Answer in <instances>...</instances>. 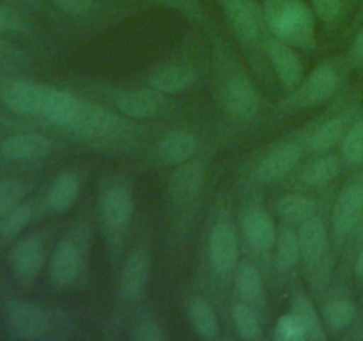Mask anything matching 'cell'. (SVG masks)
Listing matches in <instances>:
<instances>
[{"instance_id":"30","label":"cell","mask_w":363,"mask_h":341,"mask_svg":"<svg viewBox=\"0 0 363 341\" xmlns=\"http://www.w3.org/2000/svg\"><path fill=\"white\" fill-rule=\"evenodd\" d=\"M342 170V163L337 156H319L301 169V181L311 187H319L335 180Z\"/></svg>"},{"instance_id":"35","label":"cell","mask_w":363,"mask_h":341,"mask_svg":"<svg viewBox=\"0 0 363 341\" xmlns=\"http://www.w3.org/2000/svg\"><path fill=\"white\" fill-rule=\"evenodd\" d=\"M32 208L28 205H18L16 208L11 210L7 215L0 219V237L14 238L30 224Z\"/></svg>"},{"instance_id":"38","label":"cell","mask_w":363,"mask_h":341,"mask_svg":"<svg viewBox=\"0 0 363 341\" xmlns=\"http://www.w3.org/2000/svg\"><path fill=\"white\" fill-rule=\"evenodd\" d=\"M130 336L135 341H162L165 337V332H163L158 322L151 318H144L131 327Z\"/></svg>"},{"instance_id":"19","label":"cell","mask_w":363,"mask_h":341,"mask_svg":"<svg viewBox=\"0 0 363 341\" xmlns=\"http://www.w3.org/2000/svg\"><path fill=\"white\" fill-rule=\"evenodd\" d=\"M82 112V102L73 94L60 89H48L41 116L46 117L55 126L71 128L77 123Z\"/></svg>"},{"instance_id":"13","label":"cell","mask_w":363,"mask_h":341,"mask_svg":"<svg viewBox=\"0 0 363 341\" xmlns=\"http://www.w3.org/2000/svg\"><path fill=\"white\" fill-rule=\"evenodd\" d=\"M45 263V247L34 234L16 242L11 252V265L21 283H32L39 276Z\"/></svg>"},{"instance_id":"2","label":"cell","mask_w":363,"mask_h":341,"mask_svg":"<svg viewBox=\"0 0 363 341\" xmlns=\"http://www.w3.org/2000/svg\"><path fill=\"white\" fill-rule=\"evenodd\" d=\"M6 320L14 336L21 340H39L55 332L59 329H67L66 315L62 311H46L39 305L21 301H9L6 304Z\"/></svg>"},{"instance_id":"4","label":"cell","mask_w":363,"mask_h":341,"mask_svg":"<svg viewBox=\"0 0 363 341\" xmlns=\"http://www.w3.org/2000/svg\"><path fill=\"white\" fill-rule=\"evenodd\" d=\"M151 251L144 245H138L128 254L121 266L119 281H117V288H119V295L123 301H138L145 293L149 279H151Z\"/></svg>"},{"instance_id":"36","label":"cell","mask_w":363,"mask_h":341,"mask_svg":"<svg viewBox=\"0 0 363 341\" xmlns=\"http://www.w3.org/2000/svg\"><path fill=\"white\" fill-rule=\"evenodd\" d=\"M25 197V187L18 180H0V219L21 205Z\"/></svg>"},{"instance_id":"15","label":"cell","mask_w":363,"mask_h":341,"mask_svg":"<svg viewBox=\"0 0 363 341\" xmlns=\"http://www.w3.org/2000/svg\"><path fill=\"white\" fill-rule=\"evenodd\" d=\"M52 141L43 134H16L4 139L0 144V153L9 160H21V162H34L50 155Z\"/></svg>"},{"instance_id":"42","label":"cell","mask_w":363,"mask_h":341,"mask_svg":"<svg viewBox=\"0 0 363 341\" xmlns=\"http://www.w3.org/2000/svg\"><path fill=\"white\" fill-rule=\"evenodd\" d=\"M354 57L360 64H363V31L358 32L357 39H354Z\"/></svg>"},{"instance_id":"21","label":"cell","mask_w":363,"mask_h":341,"mask_svg":"<svg viewBox=\"0 0 363 341\" xmlns=\"http://www.w3.org/2000/svg\"><path fill=\"white\" fill-rule=\"evenodd\" d=\"M48 89L50 87L34 84V82H18L7 89L4 102L13 112L23 114V116H35V114H41Z\"/></svg>"},{"instance_id":"22","label":"cell","mask_w":363,"mask_h":341,"mask_svg":"<svg viewBox=\"0 0 363 341\" xmlns=\"http://www.w3.org/2000/svg\"><path fill=\"white\" fill-rule=\"evenodd\" d=\"M199 141L191 131L174 130L162 139L158 146V156L165 166H181L194 158Z\"/></svg>"},{"instance_id":"37","label":"cell","mask_w":363,"mask_h":341,"mask_svg":"<svg viewBox=\"0 0 363 341\" xmlns=\"http://www.w3.org/2000/svg\"><path fill=\"white\" fill-rule=\"evenodd\" d=\"M275 340L300 341V340H307V334H305V329L300 323V320H298L293 313H289V315H284L282 318L277 322Z\"/></svg>"},{"instance_id":"5","label":"cell","mask_w":363,"mask_h":341,"mask_svg":"<svg viewBox=\"0 0 363 341\" xmlns=\"http://www.w3.org/2000/svg\"><path fill=\"white\" fill-rule=\"evenodd\" d=\"M82 266H84V252L80 245L71 238H62L50 258V283L55 290H66L73 286L80 279Z\"/></svg>"},{"instance_id":"25","label":"cell","mask_w":363,"mask_h":341,"mask_svg":"<svg viewBox=\"0 0 363 341\" xmlns=\"http://www.w3.org/2000/svg\"><path fill=\"white\" fill-rule=\"evenodd\" d=\"M280 219L289 226H300L311 217L318 215V205L312 197L301 194H286L279 197L275 205Z\"/></svg>"},{"instance_id":"29","label":"cell","mask_w":363,"mask_h":341,"mask_svg":"<svg viewBox=\"0 0 363 341\" xmlns=\"http://www.w3.org/2000/svg\"><path fill=\"white\" fill-rule=\"evenodd\" d=\"M188 320L195 332L204 340H213L218 334V318L215 309L202 297H195L188 305Z\"/></svg>"},{"instance_id":"14","label":"cell","mask_w":363,"mask_h":341,"mask_svg":"<svg viewBox=\"0 0 363 341\" xmlns=\"http://www.w3.org/2000/svg\"><path fill=\"white\" fill-rule=\"evenodd\" d=\"M241 229H243L245 240L255 251L269 252L275 247L279 229L275 226V220L272 219V215L266 210H248L243 215V220H241Z\"/></svg>"},{"instance_id":"9","label":"cell","mask_w":363,"mask_h":341,"mask_svg":"<svg viewBox=\"0 0 363 341\" xmlns=\"http://www.w3.org/2000/svg\"><path fill=\"white\" fill-rule=\"evenodd\" d=\"M206 180V169L202 162L188 160L177 166L169 181V194L179 206H186L195 201Z\"/></svg>"},{"instance_id":"3","label":"cell","mask_w":363,"mask_h":341,"mask_svg":"<svg viewBox=\"0 0 363 341\" xmlns=\"http://www.w3.org/2000/svg\"><path fill=\"white\" fill-rule=\"evenodd\" d=\"M135 212V199L130 187L124 183L108 185L101 190L98 201V213L103 231L112 240H119L130 227Z\"/></svg>"},{"instance_id":"40","label":"cell","mask_w":363,"mask_h":341,"mask_svg":"<svg viewBox=\"0 0 363 341\" xmlns=\"http://www.w3.org/2000/svg\"><path fill=\"white\" fill-rule=\"evenodd\" d=\"M342 0H312V11L323 21H333L340 14Z\"/></svg>"},{"instance_id":"17","label":"cell","mask_w":363,"mask_h":341,"mask_svg":"<svg viewBox=\"0 0 363 341\" xmlns=\"http://www.w3.org/2000/svg\"><path fill=\"white\" fill-rule=\"evenodd\" d=\"M298 240H300L301 259L308 266L319 265L328 244V229L325 220L314 215L301 222L298 227Z\"/></svg>"},{"instance_id":"23","label":"cell","mask_w":363,"mask_h":341,"mask_svg":"<svg viewBox=\"0 0 363 341\" xmlns=\"http://www.w3.org/2000/svg\"><path fill=\"white\" fill-rule=\"evenodd\" d=\"M225 14L230 25L245 41H255L261 32V18L259 11L250 0H225L223 2Z\"/></svg>"},{"instance_id":"31","label":"cell","mask_w":363,"mask_h":341,"mask_svg":"<svg viewBox=\"0 0 363 341\" xmlns=\"http://www.w3.org/2000/svg\"><path fill=\"white\" fill-rule=\"evenodd\" d=\"M346 119L344 117H332L325 121L321 126L314 130V134L308 139V148L314 153H325L332 149L337 142H340L346 135Z\"/></svg>"},{"instance_id":"45","label":"cell","mask_w":363,"mask_h":341,"mask_svg":"<svg viewBox=\"0 0 363 341\" xmlns=\"http://www.w3.org/2000/svg\"><path fill=\"white\" fill-rule=\"evenodd\" d=\"M362 217H363V215H362Z\"/></svg>"},{"instance_id":"26","label":"cell","mask_w":363,"mask_h":341,"mask_svg":"<svg viewBox=\"0 0 363 341\" xmlns=\"http://www.w3.org/2000/svg\"><path fill=\"white\" fill-rule=\"evenodd\" d=\"M236 290L240 293V297L243 298L245 304L250 305L252 309L264 304V281H262L259 270L254 265H250V263H243L240 266V270H238Z\"/></svg>"},{"instance_id":"20","label":"cell","mask_w":363,"mask_h":341,"mask_svg":"<svg viewBox=\"0 0 363 341\" xmlns=\"http://www.w3.org/2000/svg\"><path fill=\"white\" fill-rule=\"evenodd\" d=\"M339 87V71L326 63L315 67L300 87V99L305 105H318L328 99Z\"/></svg>"},{"instance_id":"43","label":"cell","mask_w":363,"mask_h":341,"mask_svg":"<svg viewBox=\"0 0 363 341\" xmlns=\"http://www.w3.org/2000/svg\"><path fill=\"white\" fill-rule=\"evenodd\" d=\"M354 274H357L358 279H363V249L357 258V265H354Z\"/></svg>"},{"instance_id":"28","label":"cell","mask_w":363,"mask_h":341,"mask_svg":"<svg viewBox=\"0 0 363 341\" xmlns=\"http://www.w3.org/2000/svg\"><path fill=\"white\" fill-rule=\"evenodd\" d=\"M301 261L300 240L296 231L291 229L289 224L280 227L275 242V265L279 272H289Z\"/></svg>"},{"instance_id":"24","label":"cell","mask_w":363,"mask_h":341,"mask_svg":"<svg viewBox=\"0 0 363 341\" xmlns=\"http://www.w3.org/2000/svg\"><path fill=\"white\" fill-rule=\"evenodd\" d=\"M80 195V180L73 173H62L50 183L46 205L52 212H67Z\"/></svg>"},{"instance_id":"39","label":"cell","mask_w":363,"mask_h":341,"mask_svg":"<svg viewBox=\"0 0 363 341\" xmlns=\"http://www.w3.org/2000/svg\"><path fill=\"white\" fill-rule=\"evenodd\" d=\"M25 28V20L16 9L9 6H0V34L18 32Z\"/></svg>"},{"instance_id":"32","label":"cell","mask_w":363,"mask_h":341,"mask_svg":"<svg viewBox=\"0 0 363 341\" xmlns=\"http://www.w3.org/2000/svg\"><path fill=\"white\" fill-rule=\"evenodd\" d=\"M233 322L238 336L243 337V340L254 341L262 336V327L257 313L250 305L245 304L243 301L233 305Z\"/></svg>"},{"instance_id":"16","label":"cell","mask_w":363,"mask_h":341,"mask_svg":"<svg viewBox=\"0 0 363 341\" xmlns=\"http://www.w3.org/2000/svg\"><path fill=\"white\" fill-rule=\"evenodd\" d=\"M195 80H197V71L188 64L179 63L155 67L147 77L149 85L162 94H177L186 91L195 84Z\"/></svg>"},{"instance_id":"10","label":"cell","mask_w":363,"mask_h":341,"mask_svg":"<svg viewBox=\"0 0 363 341\" xmlns=\"http://www.w3.org/2000/svg\"><path fill=\"white\" fill-rule=\"evenodd\" d=\"M266 50H268V57L272 60L273 70H275L277 77L282 82L284 87H298L303 80V64H301L300 57L294 52L293 46L277 38L269 39Z\"/></svg>"},{"instance_id":"27","label":"cell","mask_w":363,"mask_h":341,"mask_svg":"<svg viewBox=\"0 0 363 341\" xmlns=\"http://www.w3.org/2000/svg\"><path fill=\"white\" fill-rule=\"evenodd\" d=\"M291 313H293V315L300 320L301 325H303L307 340H326V332L325 327H323L321 316L315 311L314 304H312V301L308 298L307 293H303V291L294 293L293 302H291Z\"/></svg>"},{"instance_id":"1","label":"cell","mask_w":363,"mask_h":341,"mask_svg":"<svg viewBox=\"0 0 363 341\" xmlns=\"http://www.w3.org/2000/svg\"><path fill=\"white\" fill-rule=\"evenodd\" d=\"M262 14L279 39L298 48L314 46V11L303 0H264Z\"/></svg>"},{"instance_id":"7","label":"cell","mask_w":363,"mask_h":341,"mask_svg":"<svg viewBox=\"0 0 363 341\" xmlns=\"http://www.w3.org/2000/svg\"><path fill=\"white\" fill-rule=\"evenodd\" d=\"M222 96L225 109L238 119H252V117L257 116L259 109H261V98H259L257 91L252 85V82L241 73L227 78L225 84H223Z\"/></svg>"},{"instance_id":"33","label":"cell","mask_w":363,"mask_h":341,"mask_svg":"<svg viewBox=\"0 0 363 341\" xmlns=\"http://www.w3.org/2000/svg\"><path fill=\"white\" fill-rule=\"evenodd\" d=\"M357 308L347 298H337L325 308V323L332 332H340L353 323Z\"/></svg>"},{"instance_id":"34","label":"cell","mask_w":363,"mask_h":341,"mask_svg":"<svg viewBox=\"0 0 363 341\" xmlns=\"http://www.w3.org/2000/svg\"><path fill=\"white\" fill-rule=\"evenodd\" d=\"M342 158L347 166L363 163V119L347 128L342 139Z\"/></svg>"},{"instance_id":"11","label":"cell","mask_w":363,"mask_h":341,"mask_svg":"<svg viewBox=\"0 0 363 341\" xmlns=\"http://www.w3.org/2000/svg\"><path fill=\"white\" fill-rule=\"evenodd\" d=\"M363 215V183H350L337 197L333 206V233L344 237L357 226L358 219Z\"/></svg>"},{"instance_id":"8","label":"cell","mask_w":363,"mask_h":341,"mask_svg":"<svg viewBox=\"0 0 363 341\" xmlns=\"http://www.w3.org/2000/svg\"><path fill=\"white\" fill-rule=\"evenodd\" d=\"M240 244L238 233L230 222H218L209 237V259L216 272L230 274L238 265Z\"/></svg>"},{"instance_id":"12","label":"cell","mask_w":363,"mask_h":341,"mask_svg":"<svg viewBox=\"0 0 363 341\" xmlns=\"http://www.w3.org/2000/svg\"><path fill=\"white\" fill-rule=\"evenodd\" d=\"M301 156H303V148L300 142H287L279 146L261 160L257 167V178L262 183H277L296 167Z\"/></svg>"},{"instance_id":"41","label":"cell","mask_w":363,"mask_h":341,"mask_svg":"<svg viewBox=\"0 0 363 341\" xmlns=\"http://www.w3.org/2000/svg\"><path fill=\"white\" fill-rule=\"evenodd\" d=\"M55 4L69 14H84L91 11L94 0H55Z\"/></svg>"},{"instance_id":"6","label":"cell","mask_w":363,"mask_h":341,"mask_svg":"<svg viewBox=\"0 0 363 341\" xmlns=\"http://www.w3.org/2000/svg\"><path fill=\"white\" fill-rule=\"evenodd\" d=\"M73 126H77V130L84 137L92 139V141L117 139L128 130V124L119 116L101 107L89 105V103H82V112Z\"/></svg>"},{"instance_id":"18","label":"cell","mask_w":363,"mask_h":341,"mask_svg":"<svg viewBox=\"0 0 363 341\" xmlns=\"http://www.w3.org/2000/svg\"><path fill=\"white\" fill-rule=\"evenodd\" d=\"M163 99L162 92L156 89H133L119 94L117 98V109L123 116L131 119H151L156 117L162 110Z\"/></svg>"},{"instance_id":"44","label":"cell","mask_w":363,"mask_h":341,"mask_svg":"<svg viewBox=\"0 0 363 341\" xmlns=\"http://www.w3.org/2000/svg\"><path fill=\"white\" fill-rule=\"evenodd\" d=\"M2 55H4V41L0 39V57H2Z\"/></svg>"}]
</instances>
